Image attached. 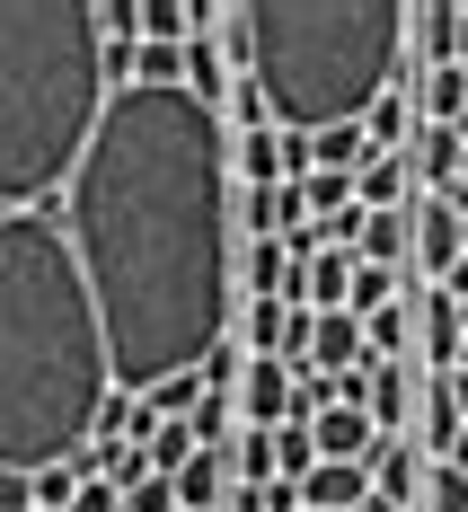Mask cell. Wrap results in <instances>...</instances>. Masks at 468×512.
Instances as JSON below:
<instances>
[{
    "label": "cell",
    "mask_w": 468,
    "mask_h": 512,
    "mask_svg": "<svg viewBox=\"0 0 468 512\" xmlns=\"http://www.w3.org/2000/svg\"><path fill=\"white\" fill-rule=\"evenodd\" d=\"M354 274H363V256H354V248H327V256H310V265H301V301H292V309H310V318L345 309V301H354Z\"/></svg>",
    "instance_id": "cell-11"
},
{
    "label": "cell",
    "mask_w": 468,
    "mask_h": 512,
    "mask_svg": "<svg viewBox=\"0 0 468 512\" xmlns=\"http://www.w3.org/2000/svg\"><path fill=\"white\" fill-rule=\"evenodd\" d=\"M186 460H195V433H186V424H159V433H151V468H159V477H177Z\"/></svg>",
    "instance_id": "cell-23"
},
{
    "label": "cell",
    "mask_w": 468,
    "mask_h": 512,
    "mask_svg": "<svg viewBox=\"0 0 468 512\" xmlns=\"http://www.w3.org/2000/svg\"><path fill=\"white\" fill-rule=\"evenodd\" d=\"M310 433H318V460H327V468H371L380 451H389V433H380L363 407H327Z\"/></svg>",
    "instance_id": "cell-6"
},
{
    "label": "cell",
    "mask_w": 468,
    "mask_h": 512,
    "mask_svg": "<svg viewBox=\"0 0 468 512\" xmlns=\"http://www.w3.org/2000/svg\"><path fill=\"white\" fill-rule=\"evenodd\" d=\"M115 106L98 0H0V212H53Z\"/></svg>",
    "instance_id": "cell-3"
},
{
    "label": "cell",
    "mask_w": 468,
    "mask_h": 512,
    "mask_svg": "<svg viewBox=\"0 0 468 512\" xmlns=\"http://www.w3.org/2000/svg\"><path fill=\"white\" fill-rule=\"evenodd\" d=\"M460 62H468V0H460Z\"/></svg>",
    "instance_id": "cell-27"
},
{
    "label": "cell",
    "mask_w": 468,
    "mask_h": 512,
    "mask_svg": "<svg viewBox=\"0 0 468 512\" xmlns=\"http://www.w3.org/2000/svg\"><path fill=\"white\" fill-rule=\"evenodd\" d=\"M310 468H318V433H310V424H274V477L301 486Z\"/></svg>",
    "instance_id": "cell-20"
},
{
    "label": "cell",
    "mask_w": 468,
    "mask_h": 512,
    "mask_svg": "<svg viewBox=\"0 0 468 512\" xmlns=\"http://www.w3.org/2000/svg\"><path fill=\"white\" fill-rule=\"evenodd\" d=\"M416 177H424V195H460V177H468L460 124H416Z\"/></svg>",
    "instance_id": "cell-10"
},
{
    "label": "cell",
    "mask_w": 468,
    "mask_h": 512,
    "mask_svg": "<svg viewBox=\"0 0 468 512\" xmlns=\"http://www.w3.org/2000/svg\"><path fill=\"white\" fill-rule=\"evenodd\" d=\"M230 451H195V460L177 468V512H221L230 504Z\"/></svg>",
    "instance_id": "cell-16"
},
{
    "label": "cell",
    "mask_w": 468,
    "mask_h": 512,
    "mask_svg": "<svg viewBox=\"0 0 468 512\" xmlns=\"http://www.w3.org/2000/svg\"><path fill=\"white\" fill-rule=\"evenodd\" d=\"M460 433H468V407H460V389L433 371V380H424V415H416V451H424V460H451Z\"/></svg>",
    "instance_id": "cell-8"
},
{
    "label": "cell",
    "mask_w": 468,
    "mask_h": 512,
    "mask_svg": "<svg viewBox=\"0 0 468 512\" xmlns=\"http://www.w3.org/2000/svg\"><path fill=\"white\" fill-rule=\"evenodd\" d=\"M124 512H177V477H142V486L124 495Z\"/></svg>",
    "instance_id": "cell-25"
},
{
    "label": "cell",
    "mask_w": 468,
    "mask_h": 512,
    "mask_svg": "<svg viewBox=\"0 0 468 512\" xmlns=\"http://www.w3.org/2000/svg\"><path fill=\"white\" fill-rule=\"evenodd\" d=\"M354 256L398 274V265L416 256V221H407V212H363V239H354Z\"/></svg>",
    "instance_id": "cell-17"
},
{
    "label": "cell",
    "mask_w": 468,
    "mask_h": 512,
    "mask_svg": "<svg viewBox=\"0 0 468 512\" xmlns=\"http://www.w3.org/2000/svg\"><path fill=\"white\" fill-rule=\"evenodd\" d=\"M407 221H416V265L433 274V283H451V265L468 256V212L451 204V195H424Z\"/></svg>",
    "instance_id": "cell-5"
},
{
    "label": "cell",
    "mask_w": 468,
    "mask_h": 512,
    "mask_svg": "<svg viewBox=\"0 0 468 512\" xmlns=\"http://www.w3.org/2000/svg\"><path fill=\"white\" fill-rule=\"evenodd\" d=\"M424 512H468V468H451V460L424 468Z\"/></svg>",
    "instance_id": "cell-22"
},
{
    "label": "cell",
    "mask_w": 468,
    "mask_h": 512,
    "mask_svg": "<svg viewBox=\"0 0 468 512\" xmlns=\"http://www.w3.org/2000/svg\"><path fill=\"white\" fill-rule=\"evenodd\" d=\"M407 124H416V106H407V80H398V89H389V98L371 106V151H398V142H407Z\"/></svg>",
    "instance_id": "cell-21"
},
{
    "label": "cell",
    "mask_w": 468,
    "mask_h": 512,
    "mask_svg": "<svg viewBox=\"0 0 468 512\" xmlns=\"http://www.w3.org/2000/svg\"><path fill=\"white\" fill-rule=\"evenodd\" d=\"M0 512H36V477H18V468H0Z\"/></svg>",
    "instance_id": "cell-26"
},
{
    "label": "cell",
    "mask_w": 468,
    "mask_h": 512,
    "mask_svg": "<svg viewBox=\"0 0 468 512\" xmlns=\"http://www.w3.org/2000/svg\"><path fill=\"white\" fill-rule=\"evenodd\" d=\"M239 221H248V239H292L310 221V195L301 186H239Z\"/></svg>",
    "instance_id": "cell-9"
},
{
    "label": "cell",
    "mask_w": 468,
    "mask_h": 512,
    "mask_svg": "<svg viewBox=\"0 0 468 512\" xmlns=\"http://www.w3.org/2000/svg\"><path fill=\"white\" fill-rule=\"evenodd\" d=\"M371 424L389 442H407V424H416V371L407 362H371Z\"/></svg>",
    "instance_id": "cell-14"
},
{
    "label": "cell",
    "mask_w": 468,
    "mask_h": 512,
    "mask_svg": "<svg viewBox=\"0 0 468 512\" xmlns=\"http://www.w3.org/2000/svg\"><path fill=\"white\" fill-rule=\"evenodd\" d=\"M62 230L98 292L124 398H151L159 380H186L239 345L230 133L186 89H115L62 195Z\"/></svg>",
    "instance_id": "cell-1"
},
{
    "label": "cell",
    "mask_w": 468,
    "mask_h": 512,
    "mask_svg": "<svg viewBox=\"0 0 468 512\" xmlns=\"http://www.w3.org/2000/svg\"><path fill=\"white\" fill-rule=\"evenodd\" d=\"M115 354L62 212H0V468L45 477L98 451Z\"/></svg>",
    "instance_id": "cell-2"
},
{
    "label": "cell",
    "mask_w": 468,
    "mask_h": 512,
    "mask_svg": "<svg viewBox=\"0 0 468 512\" xmlns=\"http://www.w3.org/2000/svg\"><path fill=\"white\" fill-rule=\"evenodd\" d=\"M407 177H416L407 159H398V151H380L363 177H354V204H363V212H398V204H407Z\"/></svg>",
    "instance_id": "cell-18"
},
{
    "label": "cell",
    "mask_w": 468,
    "mask_h": 512,
    "mask_svg": "<svg viewBox=\"0 0 468 512\" xmlns=\"http://www.w3.org/2000/svg\"><path fill=\"white\" fill-rule=\"evenodd\" d=\"M248 301H301V256L283 239H248Z\"/></svg>",
    "instance_id": "cell-15"
},
{
    "label": "cell",
    "mask_w": 468,
    "mask_h": 512,
    "mask_svg": "<svg viewBox=\"0 0 468 512\" xmlns=\"http://www.w3.org/2000/svg\"><path fill=\"white\" fill-rule=\"evenodd\" d=\"M371 468H327L318 460L310 477H301V512H371Z\"/></svg>",
    "instance_id": "cell-13"
},
{
    "label": "cell",
    "mask_w": 468,
    "mask_h": 512,
    "mask_svg": "<svg viewBox=\"0 0 468 512\" xmlns=\"http://www.w3.org/2000/svg\"><path fill=\"white\" fill-rule=\"evenodd\" d=\"M239 80H257L265 124L283 133L371 124V106L407 80V9L398 0H257Z\"/></svg>",
    "instance_id": "cell-4"
},
{
    "label": "cell",
    "mask_w": 468,
    "mask_h": 512,
    "mask_svg": "<svg viewBox=\"0 0 468 512\" xmlns=\"http://www.w3.org/2000/svg\"><path fill=\"white\" fill-rule=\"evenodd\" d=\"M301 195H310V221H336V212H354V177H310Z\"/></svg>",
    "instance_id": "cell-24"
},
{
    "label": "cell",
    "mask_w": 468,
    "mask_h": 512,
    "mask_svg": "<svg viewBox=\"0 0 468 512\" xmlns=\"http://www.w3.org/2000/svg\"><path fill=\"white\" fill-rule=\"evenodd\" d=\"M407 62H424V71L460 62V0H416L407 9Z\"/></svg>",
    "instance_id": "cell-7"
},
{
    "label": "cell",
    "mask_w": 468,
    "mask_h": 512,
    "mask_svg": "<svg viewBox=\"0 0 468 512\" xmlns=\"http://www.w3.org/2000/svg\"><path fill=\"white\" fill-rule=\"evenodd\" d=\"M460 336H468V318H460V301L433 283V292H416V345H424V362H460Z\"/></svg>",
    "instance_id": "cell-12"
},
{
    "label": "cell",
    "mask_w": 468,
    "mask_h": 512,
    "mask_svg": "<svg viewBox=\"0 0 468 512\" xmlns=\"http://www.w3.org/2000/svg\"><path fill=\"white\" fill-rule=\"evenodd\" d=\"M416 98H424V124H460V115H468V62H442V71H424Z\"/></svg>",
    "instance_id": "cell-19"
}]
</instances>
